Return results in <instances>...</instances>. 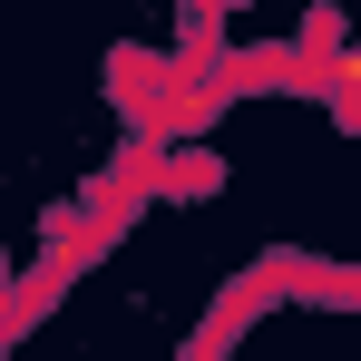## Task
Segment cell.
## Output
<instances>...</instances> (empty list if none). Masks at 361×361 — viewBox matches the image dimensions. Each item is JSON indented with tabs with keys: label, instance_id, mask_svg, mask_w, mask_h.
<instances>
[{
	"label": "cell",
	"instance_id": "cell-1",
	"mask_svg": "<svg viewBox=\"0 0 361 361\" xmlns=\"http://www.w3.org/2000/svg\"><path fill=\"white\" fill-rule=\"evenodd\" d=\"M166 185H176V195H205V185H215V157H185V166H176Z\"/></svg>",
	"mask_w": 361,
	"mask_h": 361
}]
</instances>
